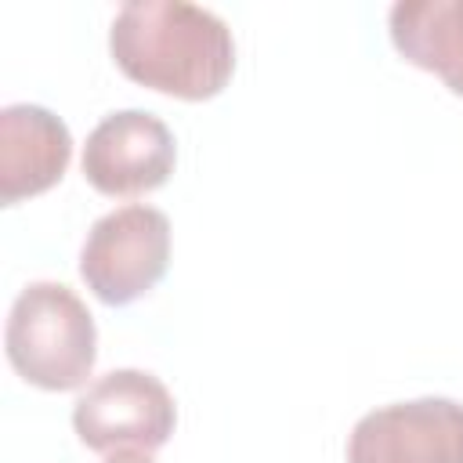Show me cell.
<instances>
[{
	"mask_svg": "<svg viewBox=\"0 0 463 463\" xmlns=\"http://www.w3.org/2000/svg\"><path fill=\"white\" fill-rule=\"evenodd\" d=\"M4 347L25 383L40 391H76L94 369L98 329L69 286L29 282L11 304Z\"/></svg>",
	"mask_w": 463,
	"mask_h": 463,
	"instance_id": "cell-2",
	"label": "cell"
},
{
	"mask_svg": "<svg viewBox=\"0 0 463 463\" xmlns=\"http://www.w3.org/2000/svg\"><path fill=\"white\" fill-rule=\"evenodd\" d=\"M347 463H463V402L416 398L365 412L347 438Z\"/></svg>",
	"mask_w": 463,
	"mask_h": 463,
	"instance_id": "cell-6",
	"label": "cell"
},
{
	"mask_svg": "<svg viewBox=\"0 0 463 463\" xmlns=\"http://www.w3.org/2000/svg\"><path fill=\"white\" fill-rule=\"evenodd\" d=\"M72 159L69 127L43 105L0 109V203L14 206L61 181Z\"/></svg>",
	"mask_w": 463,
	"mask_h": 463,
	"instance_id": "cell-7",
	"label": "cell"
},
{
	"mask_svg": "<svg viewBox=\"0 0 463 463\" xmlns=\"http://www.w3.org/2000/svg\"><path fill=\"white\" fill-rule=\"evenodd\" d=\"M177 163V145L170 127L145 112L123 109L109 112L83 145V177L101 195H145L166 184Z\"/></svg>",
	"mask_w": 463,
	"mask_h": 463,
	"instance_id": "cell-5",
	"label": "cell"
},
{
	"mask_svg": "<svg viewBox=\"0 0 463 463\" xmlns=\"http://www.w3.org/2000/svg\"><path fill=\"white\" fill-rule=\"evenodd\" d=\"M72 427L94 452H156L177 427V405L159 376L112 369L76 398Z\"/></svg>",
	"mask_w": 463,
	"mask_h": 463,
	"instance_id": "cell-4",
	"label": "cell"
},
{
	"mask_svg": "<svg viewBox=\"0 0 463 463\" xmlns=\"http://www.w3.org/2000/svg\"><path fill=\"white\" fill-rule=\"evenodd\" d=\"M391 43L416 69L463 98V0H402L391 7Z\"/></svg>",
	"mask_w": 463,
	"mask_h": 463,
	"instance_id": "cell-8",
	"label": "cell"
},
{
	"mask_svg": "<svg viewBox=\"0 0 463 463\" xmlns=\"http://www.w3.org/2000/svg\"><path fill=\"white\" fill-rule=\"evenodd\" d=\"M105 463H156L148 452H112Z\"/></svg>",
	"mask_w": 463,
	"mask_h": 463,
	"instance_id": "cell-9",
	"label": "cell"
},
{
	"mask_svg": "<svg viewBox=\"0 0 463 463\" xmlns=\"http://www.w3.org/2000/svg\"><path fill=\"white\" fill-rule=\"evenodd\" d=\"M109 51L134 83L184 98H217L235 72V40L221 14L181 0H130L116 11Z\"/></svg>",
	"mask_w": 463,
	"mask_h": 463,
	"instance_id": "cell-1",
	"label": "cell"
},
{
	"mask_svg": "<svg viewBox=\"0 0 463 463\" xmlns=\"http://www.w3.org/2000/svg\"><path fill=\"white\" fill-rule=\"evenodd\" d=\"M170 264V221L163 210L130 203L98 217L80 250V279L109 304L123 307L145 297Z\"/></svg>",
	"mask_w": 463,
	"mask_h": 463,
	"instance_id": "cell-3",
	"label": "cell"
}]
</instances>
